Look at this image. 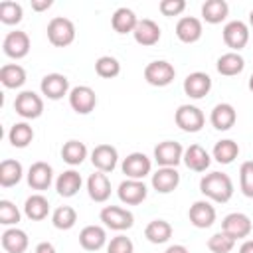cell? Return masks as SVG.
I'll list each match as a JSON object with an SVG mask.
<instances>
[{"mask_svg": "<svg viewBox=\"0 0 253 253\" xmlns=\"http://www.w3.org/2000/svg\"><path fill=\"white\" fill-rule=\"evenodd\" d=\"M28 184L34 190H45L51 184V166L47 162H34L28 170Z\"/></svg>", "mask_w": 253, "mask_h": 253, "instance_id": "7402d4cb", "label": "cell"}, {"mask_svg": "<svg viewBox=\"0 0 253 253\" xmlns=\"http://www.w3.org/2000/svg\"><path fill=\"white\" fill-rule=\"evenodd\" d=\"M22 178V164L18 160H2L0 164V184L4 188H10L18 184Z\"/></svg>", "mask_w": 253, "mask_h": 253, "instance_id": "e575fe53", "label": "cell"}, {"mask_svg": "<svg viewBox=\"0 0 253 253\" xmlns=\"http://www.w3.org/2000/svg\"><path fill=\"white\" fill-rule=\"evenodd\" d=\"M182 154L184 150L180 142H174V140H164L154 148V160L164 168H176V164L184 158Z\"/></svg>", "mask_w": 253, "mask_h": 253, "instance_id": "9c48e42d", "label": "cell"}, {"mask_svg": "<svg viewBox=\"0 0 253 253\" xmlns=\"http://www.w3.org/2000/svg\"><path fill=\"white\" fill-rule=\"evenodd\" d=\"M249 89H251V91H253V75H251V77H249Z\"/></svg>", "mask_w": 253, "mask_h": 253, "instance_id": "f907efd6", "label": "cell"}, {"mask_svg": "<svg viewBox=\"0 0 253 253\" xmlns=\"http://www.w3.org/2000/svg\"><path fill=\"white\" fill-rule=\"evenodd\" d=\"M2 247L8 253H24L28 249V235L22 229H6L2 233Z\"/></svg>", "mask_w": 253, "mask_h": 253, "instance_id": "4316f807", "label": "cell"}, {"mask_svg": "<svg viewBox=\"0 0 253 253\" xmlns=\"http://www.w3.org/2000/svg\"><path fill=\"white\" fill-rule=\"evenodd\" d=\"M239 253H253V239L243 241V245L239 247Z\"/></svg>", "mask_w": 253, "mask_h": 253, "instance_id": "c3c4849f", "label": "cell"}, {"mask_svg": "<svg viewBox=\"0 0 253 253\" xmlns=\"http://www.w3.org/2000/svg\"><path fill=\"white\" fill-rule=\"evenodd\" d=\"M200 192L204 196H208L210 200L213 202H227L231 196H233V184H231V178L223 172H211V174H206L200 182Z\"/></svg>", "mask_w": 253, "mask_h": 253, "instance_id": "6da1fadb", "label": "cell"}, {"mask_svg": "<svg viewBox=\"0 0 253 253\" xmlns=\"http://www.w3.org/2000/svg\"><path fill=\"white\" fill-rule=\"evenodd\" d=\"M51 6V0H32V8L34 10H45Z\"/></svg>", "mask_w": 253, "mask_h": 253, "instance_id": "7dc6e473", "label": "cell"}, {"mask_svg": "<svg viewBox=\"0 0 253 253\" xmlns=\"http://www.w3.org/2000/svg\"><path fill=\"white\" fill-rule=\"evenodd\" d=\"M14 109L24 119H38L43 111V101L34 91H22L14 101Z\"/></svg>", "mask_w": 253, "mask_h": 253, "instance_id": "277c9868", "label": "cell"}, {"mask_svg": "<svg viewBox=\"0 0 253 253\" xmlns=\"http://www.w3.org/2000/svg\"><path fill=\"white\" fill-rule=\"evenodd\" d=\"M87 192L91 196V200L95 202H105L111 196V182L107 178L105 172H95L89 176L87 180Z\"/></svg>", "mask_w": 253, "mask_h": 253, "instance_id": "603a6c76", "label": "cell"}, {"mask_svg": "<svg viewBox=\"0 0 253 253\" xmlns=\"http://www.w3.org/2000/svg\"><path fill=\"white\" fill-rule=\"evenodd\" d=\"M69 105L73 107L75 113L87 115V113H91V111L95 109V105H97V95H95V91H93L91 87H87V85H77V87H73L71 93H69Z\"/></svg>", "mask_w": 253, "mask_h": 253, "instance_id": "52a82bcc", "label": "cell"}, {"mask_svg": "<svg viewBox=\"0 0 253 253\" xmlns=\"http://www.w3.org/2000/svg\"><path fill=\"white\" fill-rule=\"evenodd\" d=\"M0 20L4 24H18L22 20V6L12 0L0 2Z\"/></svg>", "mask_w": 253, "mask_h": 253, "instance_id": "ab89813d", "label": "cell"}, {"mask_svg": "<svg viewBox=\"0 0 253 253\" xmlns=\"http://www.w3.org/2000/svg\"><path fill=\"white\" fill-rule=\"evenodd\" d=\"M188 215H190V221L200 229H206L215 221V210L210 202H194Z\"/></svg>", "mask_w": 253, "mask_h": 253, "instance_id": "ac0fdd59", "label": "cell"}, {"mask_svg": "<svg viewBox=\"0 0 253 253\" xmlns=\"http://www.w3.org/2000/svg\"><path fill=\"white\" fill-rule=\"evenodd\" d=\"M119 198L121 202L125 204H130V206H136L140 204L144 198H146V186L140 182V180H125L119 184Z\"/></svg>", "mask_w": 253, "mask_h": 253, "instance_id": "e0dca14e", "label": "cell"}, {"mask_svg": "<svg viewBox=\"0 0 253 253\" xmlns=\"http://www.w3.org/2000/svg\"><path fill=\"white\" fill-rule=\"evenodd\" d=\"M36 253H55V247L47 241H42L38 247H36Z\"/></svg>", "mask_w": 253, "mask_h": 253, "instance_id": "bcb514c9", "label": "cell"}, {"mask_svg": "<svg viewBox=\"0 0 253 253\" xmlns=\"http://www.w3.org/2000/svg\"><path fill=\"white\" fill-rule=\"evenodd\" d=\"M251 219L245 215V213H239V211H233L229 215L223 217L221 221V231L227 233L229 237H233L235 241L237 239H243L251 233Z\"/></svg>", "mask_w": 253, "mask_h": 253, "instance_id": "ba28073f", "label": "cell"}, {"mask_svg": "<svg viewBox=\"0 0 253 253\" xmlns=\"http://www.w3.org/2000/svg\"><path fill=\"white\" fill-rule=\"evenodd\" d=\"M150 158L142 152H132L123 160V172L130 180H140L150 172Z\"/></svg>", "mask_w": 253, "mask_h": 253, "instance_id": "8fae6325", "label": "cell"}, {"mask_svg": "<svg viewBox=\"0 0 253 253\" xmlns=\"http://www.w3.org/2000/svg\"><path fill=\"white\" fill-rule=\"evenodd\" d=\"M95 71H97V75L111 79V77L119 75V71H121V63H119L115 57H111V55H103V57L97 59V63H95Z\"/></svg>", "mask_w": 253, "mask_h": 253, "instance_id": "60d3db41", "label": "cell"}, {"mask_svg": "<svg viewBox=\"0 0 253 253\" xmlns=\"http://www.w3.org/2000/svg\"><path fill=\"white\" fill-rule=\"evenodd\" d=\"M235 119H237L235 109H233L229 103H219V105H215L213 111H211V117H210L211 125H213L217 130H229V128L235 125Z\"/></svg>", "mask_w": 253, "mask_h": 253, "instance_id": "d4e9b609", "label": "cell"}, {"mask_svg": "<svg viewBox=\"0 0 253 253\" xmlns=\"http://www.w3.org/2000/svg\"><path fill=\"white\" fill-rule=\"evenodd\" d=\"M8 138H10L12 146L24 148V146H28V144L32 142V138H34V130H32V126H30L28 123H16V125L10 128Z\"/></svg>", "mask_w": 253, "mask_h": 253, "instance_id": "8d00e7d4", "label": "cell"}, {"mask_svg": "<svg viewBox=\"0 0 253 253\" xmlns=\"http://www.w3.org/2000/svg\"><path fill=\"white\" fill-rule=\"evenodd\" d=\"M237 154H239V146H237V142H233V140H229V138L219 140V142H215V146H213V158H215L219 164H229V162H233V160L237 158Z\"/></svg>", "mask_w": 253, "mask_h": 253, "instance_id": "d590c367", "label": "cell"}, {"mask_svg": "<svg viewBox=\"0 0 253 253\" xmlns=\"http://www.w3.org/2000/svg\"><path fill=\"white\" fill-rule=\"evenodd\" d=\"M239 184H241V192L247 198H253V160H247L241 164L239 168Z\"/></svg>", "mask_w": 253, "mask_h": 253, "instance_id": "b9f144b4", "label": "cell"}, {"mask_svg": "<svg viewBox=\"0 0 253 253\" xmlns=\"http://www.w3.org/2000/svg\"><path fill=\"white\" fill-rule=\"evenodd\" d=\"M136 24H138V20H136L134 12L128 10V8H119V10L113 14V28H115V32H119V34L134 32Z\"/></svg>", "mask_w": 253, "mask_h": 253, "instance_id": "1f68e13d", "label": "cell"}, {"mask_svg": "<svg viewBox=\"0 0 253 253\" xmlns=\"http://www.w3.org/2000/svg\"><path fill=\"white\" fill-rule=\"evenodd\" d=\"M176 36L184 43H194L202 38V22L194 16H184L176 24Z\"/></svg>", "mask_w": 253, "mask_h": 253, "instance_id": "2e32d148", "label": "cell"}, {"mask_svg": "<svg viewBox=\"0 0 253 253\" xmlns=\"http://www.w3.org/2000/svg\"><path fill=\"white\" fill-rule=\"evenodd\" d=\"M85 156H87V146L79 140H67L61 148V158L71 166L81 164L85 160Z\"/></svg>", "mask_w": 253, "mask_h": 253, "instance_id": "836d02e7", "label": "cell"}, {"mask_svg": "<svg viewBox=\"0 0 253 253\" xmlns=\"http://www.w3.org/2000/svg\"><path fill=\"white\" fill-rule=\"evenodd\" d=\"M132 36L140 45H154L160 40V28L154 20L144 18V20H138Z\"/></svg>", "mask_w": 253, "mask_h": 253, "instance_id": "ffe728a7", "label": "cell"}, {"mask_svg": "<svg viewBox=\"0 0 253 253\" xmlns=\"http://www.w3.org/2000/svg\"><path fill=\"white\" fill-rule=\"evenodd\" d=\"M105 241H107V233H105V229L99 227V225H85V227L81 229V233H79V243H81V247L87 249V251H97V249H101V247L105 245Z\"/></svg>", "mask_w": 253, "mask_h": 253, "instance_id": "cb8c5ba5", "label": "cell"}, {"mask_svg": "<svg viewBox=\"0 0 253 253\" xmlns=\"http://www.w3.org/2000/svg\"><path fill=\"white\" fill-rule=\"evenodd\" d=\"M117 148L111 144H99L91 152V162L99 172H111L117 166Z\"/></svg>", "mask_w": 253, "mask_h": 253, "instance_id": "4fadbf2b", "label": "cell"}, {"mask_svg": "<svg viewBox=\"0 0 253 253\" xmlns=\"http://www.w3.org/2000/svg\"><path fill=\"white\" fill-rule=\"evenodd\" d=\"M42 93L47 97V99H53V101H57V99H61L65 93H67V89H69V81H67V77L65 75H61V73H49V75H45L43 79H42Z\"/></svg>", "mask_w": 253, "mask_h": 253, "instance_id": "9a60e30c", "label": "cell"}, {"mask_svg": "<svg viewBox=\"0 0 253 253\" xmlns=\"http://www.w3.org/2000/svg\"><path fill=\"white\" fill-rule=\"evenodd\" d=\"M0 81L4 83V87L8 89H16V87H22L24 81H26V71L22 65L18 63H8L0 69Z\"/></svg>", "mask_w": 253, "mask_h": 253, "instance_id": "f1b7e54d", "label": "cell"}, {"mask_svg": "<svg viewBox=\"0 0 253 253\" xmlns=\"http://www.w3.org/2000/svg\"><path fill=\"white\" fill-rule=\"evenodd\" d=\"M249 22H251V26H253V10L249 12Z\"/></svg>", "mask_w": 253, "mask_h": 253, "instance_id": "816d5d0a", "label": "cell"}, {"mask_svg": "<svg viewBox=\"0 0 253 253\" xmlns=\"http://www.w3.org/2000/svg\"><path fill=\"white\" fill-rule=\"evenodd\" d=\"M227 12H229V6L223 0H208L202 6V16L210 24H219L221 20H225Z\"/></svg>", "mask_w": 253, "mask_h": 253, "instance_id": "4dcf8cb0", "label": "cell"}, {"mask_svg": "<svg viewBox=\"0 0 253 253\" xmlns=\"http://www.w3.org/2000/svg\"><path fill=\"white\" fill-rule=\"evenodd\" d=\"M47 38L53 45L57 47H65L75 40V26L71 20L57 16L47 24Z\"/></svg>", "mask_w": 253, "mask_h": 253, "instance_id": "7a4b0ae2", "label": "cell"}, {"mask_svg": "<svg viewBox=\"0 0 253 253\" xmlns=\"http://www.w3.org/2000/svg\"><path fill=\"white\" fill-rule=\"evenodd\" d=\"M210 89H211V79L208 73L194 71L184 79V91L192 99H202L204 95L210 93Z\"/></svg>", "mask_w": 253, "mask_h": 253, "instance_id": "5bb4252c", "label": "cell"}, {"mask_svg": "<svg viewBox=\"0 0 253 253\" xmlns=\"http://www.w3.org/2000/svg\"><path fill=\"white\" fill-rule=\"evenodd\" d=\"M101 221L111 227V229H117V231H123V229H128L132 227L134 223V217L128 210L125 208H119V206H107L101 210Z\"/></svg>", "mask_w": 253, "mask_h": 253, "instance_id": "5b68a950", "label": "cell"}, {"mask_svg": "<svg viewBox=\"0 0 253 253\" xmlns=\"http://www.w3.org/2000/svg\"><path fill=\"white\" fill-rule=\"evenodd\" d=\"M164 253H188V249L184 245H170Z\"/></svg>", "mask_w": 253, "mask_h": 253, "instance_id": "681fc988", "label": "cell"}, {"mask_svg": "<svg viewBox=\"0 0 253 253\" xmlns=\"http://www.w3.org/2000/svg\"><path fill=\"white\" fill-rule=\"evenodd\" d=\"M134 251V245L128 237L125 235H117L111 239V243L107 245V253H132Z\"/></svg>", "mask_w": 253, "mask_h": 253, "instance_id": "ee69618b", "label": "cell"}, {"mask_svg": "<svg viewBox=\"0 0 253 253\" xmlns=\"http://www.w3.org/2000/svg\"><path fill=\"white\" fill-rule=\"evenodd\" d=\"M158 8L164 16H178L186 8V2L184 0H162Z\"/></svg>", "mask_w": 253, "mask_h": 253, "instance_id": "f6af8a7d", "label": "cell"}, {"mask_svg": "<svg viewBox=\"0 0 253 253\" xmlns=\"http://www.w3.org/2000/svg\"><path fill=\"white\" fill-rule=\"evenodd\" d=\"M180 184V174L176 172V168H158L152 174V188L160 194H168L172 190H176V186Z\"/></svg>", "mask_w": 253, "mask_h": 253, "instance_id": "d6986e66", "label": "cell"}, {"mask_svg": "<svg viewBox=\"0 0 253 253\" xmlns=\"http://www.w3.org/2000/svg\"><path fill=\"white\" fill-rule=\"evenodd\" d=\"M20 221V211L18 208L8 202V200H2L0 202V223L4 225H12V223H18Z\"/></svg>", "mask_w": 253, "mask_h": 253, "instance_id": "7bdbcfd3", "label": "cell"}, {"mask_svg": "<svg viewBox=\"0 0 253 253\" xmlns=\"http://www.w3.org/2000/svg\"><path fill=\"white\" fill-rule=\"evenodd\" d=\"M223 42L231 47V49H241L247 45L249 42V30L241 20H233L229 24H225L223 28Z\"/></svg>", "mask_w": 253, "mask_h": 253, "instance_id": "7c38bea8", "label": "cell"}, {"mask_svg": "<svg viewBox=\"0 0 253 253\" xmlns=\"http://www.w3.org/2000/svg\"><path fill=\"white\" fill-rule=\"evenodd\" d=\"M204 113L194 105H180L176 111V125L186 132H198L204 126Z\"/></svg>", "mask_w": 253, "mask_h": 253, "instance_id": "8992f818", "label": "cell"}, {"mask_svg": "<svg viewBox=\"0 0 253 253\" xmlns=\"http://www.w3.org/2000/svg\"><path fill=\"white\" fill-rule=\"evenodd\" d=\"M144 235L150 243H166L172 235V225L164 219H152L146 229H144Z\"/></svg>", "mask_w": 253, "mask_h": 253, "instance_id": "f546056e", "label": "cell"}, {"mask_svg": "<svg viewBox=\"0 0 253 253\" xmlns=\"http://www.w3.org/2000/svg\"><path fill=\"white\" fill-rule=\"evenodd\" d=\"M235 245V239L229 237L227 233L219 231V233H213L210 239H208V247L211 253H229Z\"/></svg>", "mask_w": 253, "mask_h": 253, "instance_id": "f35d334b", "label": "cell"}, {"mask_svg": "<svg viewBox=\"0 0 253 253\" xmlns=\"http://www.w3.org/2000/svg\"><path fill=\"white\" fill-rule=\"evenodd\" d=\"M24 211H26V215H28L30 219L40 221V219H43V217L49 213V202H47L42 194H34V196H30V198L26 200Z\"/></svg>", "mask_w": 253, "mask_h": 253, "instance_id": "83f0119b", "label": "cell"}, {"mask_svg": "<svg viewBox=\"0 0 253 253\" xmlns=\"http://www.w3.org/2000/svg\"><path fill=\"white\" fill-rule=\"evenodd\" d=\"M184 162L194 172H206L211 160H210V154L206 152V148H202L200 144H190L184 150Z\"/></svg>", "mask_w": 253, "mask_h": 253, "instance_id": "44dd1931", "label": "cell"}, {"mask_svg": "<svg viewBox=\"0 0 253 253\" xmlns=\"http://www.w3.org/2000/svg\"><path fill=\"white\" fill-rule=\"evenodd\" d=\"M79 188H81V176L75 170H65L63 174H59V178L55 182V190L63 198L75 196L79 192Z\"/></svg>", "mask_w": 253, "mask_h": 253, "instance_id": "484cf974", "label": "cell"}, {"mask_svg": "<svg viewBox=\"0 0 253 253\" xmlns=\"http://www.w3.org/2000/svg\"><path fill=\"white\" fill-rule=\"evenodd\" d=\"M176 75V69L164 61V59H156V61H150L146 67H144V79L154 85V87H164L168 83H172Z\"/></svg>", "mask_w": 253, "mask_h": 253, "instance_id": "3957f363", "label": "cell"}, {"mask_svg": "<svg viewBox=\"0 0 253 253\" xmlns=\"http://www.w3.org/2000/svg\"><path fill=\"white\" fill-rule=\"evenodd\" d=\"M51 221H53V225L57 229H71L75 225V221H77V213H75V210L71 206H61V208H57L53 211Z\"/></svg>", "mask_w": 253, "mask_h": 253, "instance_id": "74e56055", "label": "cell"}, {"mask_svg": "<svg viewBox=\"0 0 253 253\" xmlns=\"http://www.w3.org/2000/svg\"><path fill=\"white\" fill-rule=\"evenodd\" d=\"M245 67V61L239 53L235 51H229V53H223L219 59H217V71L221 75H237L241 73Z\"/></svg>", "mask_w": 253, "mask_h": 253, "instance_id": "d6a6232c", "label": "cell"}, {"mask_svg": "<svg viewBox=\"0 0 253 253\" xmlns=\"http://www.w3.org/2000/svg\"><path fill=\"white\" fill-rule=\"evenodd\" d=\"M2 47H4V53L8 57L20 59V57L28 55V51H30V38L26 32H20V30L10 32V34H6Z\"/></svg>", "mask_w": 253, "mask_h": 253, "instance_id": "30bf717a", "label": "cell"}]
</instances>
